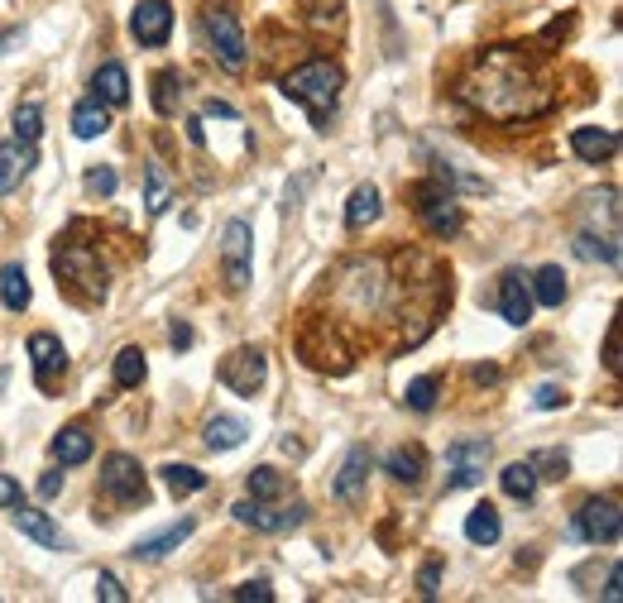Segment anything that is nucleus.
Here are the masks:
<instances>
[{"instance_id": "7c9ffc66", "label": "nucleus", "mask_w": 623, "mask_h": 603, "mask_svg": "<svg viewBox=\"0 0 623 603\" xmlns=\"http://www.w3.org/2000/svg\"><path fill=\"white\" fill-rule=\"evenodd\" d=\"M159 475H163V484H168V493H173V499H192V493H201V489L211 484V479L201 475L197 465H163Z\"/></svg>"}, {"instance_id": "bb28decb", "label": "nucleus", "mask_w": 623, "mask_h": 603, "mask_svg": "<svg viewBox=\"0 0 623 603\" xmlns=\"http://www.w3.org/2000/svg\"><path fill=\"white\" fill-rule=\"evenodd\" d=\"M527 293H533V302H542V307H561L566 302V273H561V263H542L527 279Z\"/></svg>"}, {"instance_id": "a18cd8bd", "label": "nucleus", "mask_w": 623, "mask_h": 603, "mask_svg": "<svg viewBox=\"0 0 623 603\" xmlns=\"http://www.w3.org/2000/svg\"><path fill=\"white\" fill-rule=\"evenodd\" d=\"M192 341H197V335H192L187 321H173V325H168V345H173V349H192Z\"/></svg>"}, {"instance_id": "f257e3e1", "label": "nucleus", "mask_w": 623, "mask_h": 603, "mask_svg": "<svg viewBox=\"0 0 623 603\" xmlns=\"http://www.w3.org/2000/svg\"><path fill=\"white\" fill-rule=\"evenodd\" d=\"M461 101L475 106L479 115L499 120V125H513V120L542 115L551 106V96L542 82H537V72L527 67V58L518 48H489V53L465 72Z\"/></svg>"}, {"instance_id": "1a4fd4ad", "label": "nucleus", "mask_w": 623, "mask_h": 603, "mask_svg": "<svg viewBox=\"0 0 623 603\" xmlns=\"http://www.w3.org/2000/svg\"><path fill=\"white\" fill-rule=\"evenodd\" d=\"M489 455L494 445L485 436H465L447 451V493H461V489H475L485 484V469H489Z\"/></svg>"}, {"instance_id": "f8f14e48", "label": "nucleus", "mask_w": 623, "mask_h": 603, "mask_svg": "<svg viewBox=\"0 0 623 603\" xmlns=\"http://www.w3.org/2000/svg\"><path fill=\"white\" fill-rule=\"evenodd\" d=\"M168 34H173V5L168 0H139L130 10V39L144 48H163Z\"/></svg>"}, {"instance_id": "7ed1b4c3", "label": "nucleus", "mask_w": 623, "mask_h": 603, "mask_svg": "<svg viewBox=\"0 0 623 603\" xmlns=\"http://www.w3.org/2000/svg\"><path fill=\"white\" fill-rule=\"evenodd\" d=\"M53 273H58V287H68L77 302H101L106 297V263H101V255H96V245H87V239H77V235L58 239Z\"/></svg>"}, {"instance_id": "393cba45", "label": "nucleus", "mask_w": 623, "mask_h": 603, "mask_svg": "<svg viewBox=\"0 0 623 603\" xmlns=\"http://www.w3.org/2000/svg\"><path fill=\"white\" fill-rule=\"evenodd\" d=\"M499 537H503V522H499L494 503H479V508L465 513V541H471V546H494Z\"/></svg>"}, {"instance_id": "6ab92c4d", "label": "nucleus", "mask_w": 623, "mask_h": 603, "mask_svg": "<svg viewBox=\"0 0 623 603\" xmlns=\"http://www.w3.org/2000/svg\"><path fill=\"white\" fill-rule=\"evenodd\" d=\"M15 527H20V532L29 537V541H39L44 551H68V537L53 527V517L39 513V508H24V499L15 503Z\"/></svg>"}, {"instance_id": "0eeeda50", "label": "nucleus", "mask_w": 623, "mask_h": 603, "mask_svg": "<svg viewBox=\"0 0 623 603\" xmlns=\"http://www.w3.org/2000/svg\"><path fill=\"white\" fill-rule=\"evenodd\" d=\"M221 279L231 293H245L255 279V225L249 221H225L221 231Z\"/></svg>"}, {"instance_id": "58836bf2", "label": "nucleus", "mask_w": 623, "mask_h": 603, "mask_svg": "<svg viewBox=\"0 0 623 603\" xmlns=\"http://www.w3.org/2000/svg\"><path fill=\"white\" fill-rule=\"evenodd\" d=\"M115 187H120L115 168L96 163V168H91V173H87V192H91V197H115Z\"/></svg>"}, {"instance_id": "5701e85b", "label": "nucleus", "mask_w": 623, "mask_h": 603, "mask_svg": "<svg viewBox=\"0 0 623 603\" xmlns=\"http://www.w3.org/2000/svg\"><path fill=\"white\" fill-rule=\"evenodd\" d=\"M379 211H383L379 187H375V183H359V187L351 192V201H345V225H351V231H365V225L379 221Z\"/></svg>"}, {"instance_id": "864d4df0", "label": "nucleus", "mask_w": 623, "mask_h": 603, "mask_svg": "<svg viewBox=\"0 0 623 603\" xmlns=\"http://www.w3.org/2000/svg\"><path fill=\"white\" fill-rule=\"evenodd\" d=\"M10 39H15V29H10V34H0V48H5V44H10Z\"/></svg>"}, {"instance_id": "4468645a", "label": "nucleus", "mask_w": 623, "mask_h": 603, "mask_svg": "<svg viewBox=\"0 0 623 603\" xmlns=\"http://www.w3.org/2000/svg\"><path fill=\"white\" fill-rule=\"evenodd\" d=\"M29 365H34V379H39V389L48 393L58 383V373L68 369V349L58 335H48V331H34L29 335Z\"/></svg>"}, {"instance_id": "4c0bfd02", "label": "nucleus", "mask_w": 623, "mask_h": 603, "mask_svg": "<svg viewBox=\"0 0 623 603\" xmlns=\"http://www.w3.org/2000/svg\"><path fill=\"white\" fill-rule=\"evenodd\" d=\"M533 469H537V479H566L571 475V460H566V451H537L533 455Z\"/></svg>"}, {"instance_id": "39448f33", "label": "nucleus", "mask_w": 623, "mask_h": 603, "mask_svg": "<svg viewBox=\"0 0 623 603\" xmlns=\"http://www.w3.org/2000/svg\"><path fill=\"white\" fill-rule=\"evenodd\" d=\"M413 216L423 221V231L431 239H455L461 235V207H455V192L441 183V177H423V183H413Z\"/></svg>"}, {"instance_id": "37998d69", "label": "nucleus", "mask_w": 623, "mask_h": 603, "mask_svg": "<svg viewBox=\"0 0 623 603\" xmlns=\"http://www.w3.org/2000/svg\"><path fill=\"white\" fill-rule=\"evenodd\" d=\"M533 403H537V413H557V407H566V389H557V383H542Z\"/></svg>"}, {"instance_id": "79ce46f5", "label": "nucleus", "mask_w": 623, "mask_h": 603, "mask_svg": "<svg viewBox=\"0 0 623 603\" xmlns=\"http://www.w3.org/2000/svg\"><path fill=\"white\" fill-rule=\"evenodd\" d=\"M417 594L423 599H437L441 594V561H427L423 575H417Z\"/></svg>"}, {"instance_id": "c85d7f7f", "label": "nucleus", "mask_w": 623, "mask_h": 603, "mask_svg": "<svg viewBox=\"0 0 623 603\" xmlns=\"http://www.w3.org/2000/svg\"><path fill=\"white\" fill-rule=\"evenodd\" d=\"M168 207H173V183H168L163 163H144V211L163 216Z\"/></svg>"}, {"instance_id": "c9c22d12", "label": "nucleus", "mask_w": 623, "mask_h": 603, "mask_svg": "<svg viewBox=\"0 0 623 603\" xmlns=\"http://www.w3.org/2000/svg\"><path fill=\"white\" fill-rule=\"evenodd\" d=\"M249 499H259V503H273V499H283V475L273 465H259L255 475H249Z\"/></svg>"}, {"instance_id": "f3484780", "label": "nucleus", "mask_w": 623, "mask_h": 603, "mask_svg": "<svg viewBox=\"0 0 623 603\" xmlns=\"http://www.w3.org/2000/svg\"><path fill=\"white\" fill-rule=\"evenodd\" d=\"M571 149H575V159H585V163H609L619 153V135L614 130H599V125H581V130H571Z\"/></svg>"}, {"instance_id": "72a5a7b5", "label": "nucleus", "mask_w": 623, "mask_h": 603, "mask_svg": "<svg viewBox=\"0 0 623 603\" xmlns=\"http://www.w3.org/2000/svg\"><path fill=\"white\" fill-rule=\"evenodd\" d=\"M178 101H183V77L168 67V72H159V77H154V111H159V115H173Z\"/></svg>"}, {"instance_id": "9b49d317", "label": "nucleus", "mask_w": 623, "mask_h": 603, "mask_svg": "<svg viewBox=\"0 0 623 603\" xmlns=\"http://www.w3.org/2000/svg\"><path fill=\"white\" fill-rule=\"evenodd\" d=\"M231 517L240 527H249V532H264V537H283V532H297V527L307 522V503H293V508H269V503L259 499H245L235 503Z\"/></svg>"}, {"instance_id": "09e8293b", "label": "nucleus", "mask_w": 623, "mask_h": 603, "mask_svg": "<svg viewBox=\"0 0 623 603\" xmlns=\"http://www.w3.org/2000/svg\"><path fill=\"white\" fill-rule=\"evenodd\" d=\"M604 365H609V373H619V325H609V341H604Z\"/></svg>"}, {"instance_id": "3c124183", "label": "nucleus", "mask_w": 623, "mask_h": 603, "mask_svg": "<svg viewBox=\"0 0 623 603\" xmlns=\"http://www.w3.org/2000/svg\"><path fill=\"white\" fill-rule=\"evenodd\" d=\"M471 379H475V383H494V379H499V365H475Z\"/></svg>"}, {"instance_id": "20e7f679", "label": "nucleus", "mask_w": 623, "mask_h": 603, "mask_svg": "<svg viewBox=\"0 0 623 603\" xmlns=\"http://www.w3.org/2000/svg\"><path fill=\"white\" fill-rule=\"evenodd\" d=\"M201 34H207V44H211V58L231 72V77H240V72L249 67L245 34H240V20L225 0H207V10H201Z\"/></svg>"}, {"instance_id": "49530a36", "label": "nucleus", "mask_w": 623, "mask_h": 603, "mask_svg": "<svg viewBox=\"0 0 623 603\" xmlns=\"http://www.w3.org/2000/svg\"><path fill=\"white\" fill-rule=\"evenodd\" d=\"M20 499H24V493L15 484V475H0V508H15Z\"/></svg>"}, {"instance_id": "473e14b6", "label": "nucleus", "mask_w": 623, "mask_h": 603, "mask_svg": "<svg viewBox=\"0 0 623 603\" xmlns=\"http://www.w3.org/2000/svg\"><path fill=\"white\" fill-rule=\"evenodd\" d=\"M149 379V365H144V349L139 345H125L115 355V389H139Z\"/></svg>"}, {"instance_id": "e433bc0d", "label": "nucleus", "mask_w": 623, "mask_h": 603, "mask_svg": "<svg viewBox=\"0 0 623 603\" xmlns=\"http://www.w3.org/2000/svg\"><path fill=\"white\" fill-rule=\"evenodd\" d=\"M10 130H15V139H29V144H39V135H44V111L39 106H20L15 111V120H10Z\"/></svg>"}, {"instance_id": "4be33fe9", "label": "nucleus", "mask_w": 623, "mask_h": 603, "mask_svg": "<svg viewBox=\"0 0 623 603\" xmlns=\"http://www.w3.org/2000/svg\"><path fill=\"white\" fill-rule=\"evenodd\" d=\"M91 91L101 106H130V72L120 63H101L91 77Z\"/></svg>"}, {"instance_id": "2f4dec72", "label": "nucleus", "mask_w": 623, "mask_h": 603, "mask_svg": "<svg viewBox=\"0 0 623 603\" xmlns=\"http://www.w3.org/2000/svg\"><path fill=\"white\" fill-rule=\"evenodd\" d=\"M575 255L581 259H599V263H609V269H614L619 263V235H595V231H581L575 235Z\"/></svg>"}, {"instance_id": "c03bdc74", "label": "nucleus", "mask_w": 623, "mask_h": 603, "mask_svg": "<svg viewBox=\"0 0 623 603\" xmlns=\"http://www.w3.org/2000/svg\"><path fill=\"white\" fill-rule=\"evenodd\" d=\"M623 599V570L619 561H609V575H604V603H619Z\"/></svg>"}, {"instance_id": "2eb2a0df", "label": "nucleus", "mask_w": 623, "mask_h": 603, "mask_svg": "<svg viewBox=\"0 0 623 603\" xmlns=\"http://www.w3.org/2000/svg\"><path fill=\"white\" fill-rule=\"evenodd\" d=\"M34 163H39V149H34L29 139H5L0 144V197H10V192L29 177Z\"/></svg>"}, {"instance_id": "de8ad7c7", "label": "nucleus", "mask_w": 623, "mask_h": 603, "mask_svg": "<svg viewBox=\"0 0 623 603\" xmlns=\"http://www.w3.org/2000/svg\"><path fill=\"white\" fill-rule=\"evenodd\" d=\"M58 493H63V475H58V469H48V475L39 479V499H58Z\"/></svg>"}, {"instance_id": "412c9836", "label": "nucleus", "mask_w": 623, "mask_h": 603, "mask_svg": "<svg viewBox=\"0 0 623 603\" xmlns=\"http://www.w3.org/2000/svg\"><path fill=\"white\" fill-rule=\"evenodd\" d=\"M91 451H96V441H91V431H87V427H63V431L53 436V460L63 465V469L87 465V460H91Z\"/></svg>"}, {"instance_id": "ea45409f", "label": "nucleus", "mask_w": 623, "mask_h": 603, "mask_svg": "<svg viewBox=\"0 0 623 603\" xmlns=\"http://www.w3.org/2000/svg\"><path fill=\"white\" fill-rule=\"evenodd\" d=\"M96 599H106V603H130V589L120 584L111 570H101V575H96Z\"/></svg>"}, {"instance_id": "9d476101", "label": "nucleus", "mask_w": 623, "mask_h": 603, "mask_svg": "<svg viewBox=\"0 0 623 603\" xmlns=\"http://www.w3.org/2000/svg\"><path fill=\"white\" fill-rule=\"evenodd\" d=\"M216 379H221L231 393H240V397H255L264 389V379H269V359H264L259 345H240V349H231V355L221 359Z\"/></svg>"}, {"instance_id": "c756f323", "label": "nucleus", "mask_w": 623, "mask_h": 603, "mask_svg": "<svg viewBox=\"0 0 623 603\" xmlns=\"http://www.w3.org/2000/svg\"><path fill=\"white\" fill-rule=\"evenodd\" d=\"M106 130H111V111H106V106L96 101V96H91V101H82L77 111H72V135H77V139H101Z\"/></svg>"}, {"instance_id": "a19ab883", "label": "nucleus", "mask_w": 623, "mask_h": 603, "mask_svg": "<svg viewBox=\"0 0 623 603\" xmlns=\"http://www.w3.org/2000/svg\"><path fill=\"white\" fill-rule=\"evenodd\" d=\"M231 599H235V603H273V584H269V580H245Z\"/></svg>"}, {"instance_id": "ddd939ff", "label": "nucleus", "mask_w": 623, "mask_h": 603, "mask_svg": "<svg viewBox=\"0 0 623 603\" xmlns=\"http://www.w3.org/2000/svg\"><path fill=\"white\" fill-rule=\"evenodd\" d=\"M369 469H375L369 445H351V451H345V460H341V469H335V479H331V493L341 503H359V499H365V484H369Z\"/></svg>"}, {"instance_id": "b1692460", "label": "nucleus", "mask_w": 623, "mask_h": 603, "mask_svg": "<svg viewBox=\"0 0 623 603\" xmlns=\"http://www.w3.org/2000/svg\"><path fill=\"white\" fill-rule=\"evenodd\" d=\"M249 436V427H245V417H211L207 427H201V441H207V451H240Z\"/></svg>"}, {"instance_id": "a211bd4d", "label": "nucleus", "mask_w": 623, "mask_h": 603, "mask_svg": "<svg viewBox=\"0 0 623 603\" xmlns=\"http://www.w3.org/2000/svg\"><path fill=\"white\" fill-rule=\"evenodd\" d=\"M383 475L399 479V484H407V489H417L427 479V451L423 445H393L389 460H383Z\"/></svg>"}, {"instance_id": "dca6fc26", "label": "nucleus", "mask_w": 623, "mask_h": 603, "mask_svg": "<svg viewBox=\"0 0 623 603\" xmlns=\"http://www.w3.org/2000/svg\"><path fill=\"white\" fill-rule=\"evenodd\" d=\"M494 307H499V317L509 321V325H527V321H533V293H527V273H503Z\"/></svg>"}, {"instance_id": "603ef678", "label": "nucleus", "mask_w": 623, "mask_h": 603, "mask_svg": "<svg viewBox=\"0 0 623 603\" xmlns=\"http://www.w3.org/2000/svg\"><path fill=\"white\" fill-rule=\"evenodd\" d=\"M187 139H192V144H207V130H201V120H187Z\"/></svg>"}, {"instance_id": "6e6552de", "label": "nucleus", "mask_w": 623, "mask_h": 603, "mask_svg": "<svg viewBox=\"0 0 623 603\" xmlns=\"http://www.w3.org/2000/svg\"><path fill=\"white\" fill-rule=\"evenodd\" d=\"M571 537L575 541H590V546H619L623 537V517H619V503L614 499H585L571 517Z\"/></svg>"}, {"instance_id": "cd10ccee", "label": "nucleus", "mask_w": 623, "mask_h": 603, "mask_svg": "<svg viewBox=\"0 0 623 603\" xmlns=\"http://www.w3.org/2000/svg\"><path fill=\"white\" fill-rule=\"evenodd\" d=\"M499 489L509 493V499H518V503H533V493H537V469H533V460L503 465V469H499Z\"/></svg>"}, {"instance_id": "f704fd0d", "label": "nucleus", "mask_w": 623, "mask_h": 603, "mask_svg": "<svg viewBox=\"0 0 623 603\" xmlns=\"http://www.w3.org/2000/svg\"><path fill=\"white\" fill-rule=\"evenodd\" d=\"M437 397H441V379H437V373H423V379L407 383L403 403L413 407V413H431V407H437Z\"/></svg>"}, {"instance_id": "f03ea898", "label": "nucleus", "mask_w": 623, "mask_h": 603, "mask_svg": "<svg viewBox=\"0 0 623 603\" xmlns=\"http://www.w3.org/2000/svg\"><path fill=\"white\" fill-rule=\"evenodd\" d=\"M341 87H345V72H341V63H331V58H307V63H297L283 77V96L293 106H303L317 130H331Z\"/></svg>"}, {"instance_id": "8fccbe9b", "label": "nucleus", "mask_w": 623, "mask_h": 603, "mask_svg": "<svg viewBox=\"0 0 623 603\" xmlns=\"http://www.w3.org/2000/svg\"><path fill=\"white\" fill-rule=\"evenodd\" d=\"M207 115L211 120H235V106L231 101H207Z\"/></svg>"}, {"instance_id": "aec40b11", "label": "nucleus", "mask_w": 623, "mask_h": 603, "mask_svg": "<svg viewBox=\"0 0 623 603\" xmlns=\"http://www.w3.org/2000/svg\"><path fill=\"white\" fill-rule=\"evenodd\" d=\"M197 532V517H183V522H173V527H163L159 537H144V541H135V551H130V556L135 561H163L168 551H178L183 546V541Z\"/></svg>"}, {"instance_id": "a878e982", "label": "nucleus", "mask_w": 623, "mask_h": 603, "mask_svg": "<svg viewBox=\"0 0 623 603\" xmlns=\"http://www.w3.org/2000/svg\"><path fill=\"white\" fill-rule=\"evenodd\" d=\"M0 302H5L10 311H29L34 287H29V273H24V263H0Z\"/></svg>"}, {"instance_id": "423d86ee", "label": "nucleus", "mask_w": 623, "mask_h": 603, "mask_svg": "<svg viewBox=\"0 0 623 603\" xmlns=\"http://www.w3.org/2000/svg\"><path fill=\"white\" fill-rule=\"evenodd\" d=\"M101 493L115 508H144V503H149V475L139 469L135 455L115 451L101 460Z\"/></svg>"}]
</instances>
